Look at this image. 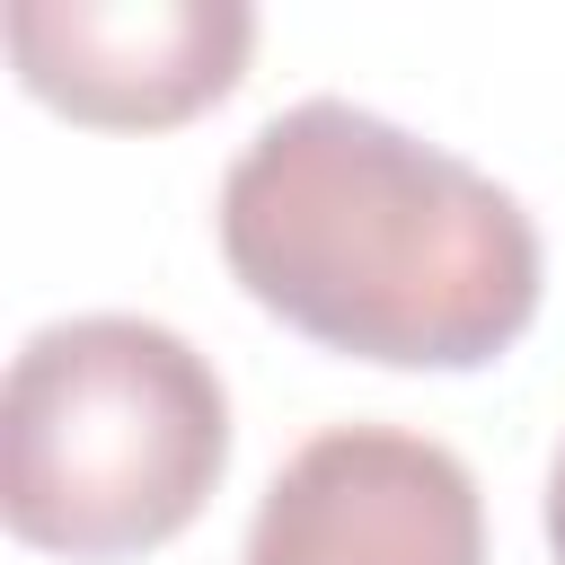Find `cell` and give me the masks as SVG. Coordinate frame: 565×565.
<instances>
[{
	"mask_svg": "<svg viewBox=\"0 0 565 565\" xmlns=\"http://www.w3.org/2000/svg\"><path fill=\"white\" fill-rule=\"evenodd\" d=\"M212 221L247 300L388 371H477L539 318L521 194L353 97L274 106L221 168Z\"/></svg>",
	"mask_w": 565,
	"mask_h": 565,
	"instance_id": "cell-1",
	"label": "cell"
},
{
	"mask_svg": "<svg viewBox=\"0 0 565 565\" xmlns=\"http://www.w3.org/2000/svg\"><path fill=\"white\" fill-rule=\"evenodd\" d=\"M230 468V388L168 318L79 309L9 353L0 512L53 556H141L177 539Z\"/></svg>",
	"mask_w": 565,
	"mask_h": 565,
	"instance_id": "cell-2",
	"label": "cell"
},
{
	"mask_svg": "<svg viewBox=\"0 0 565 565\" xmlns=\"http://www.w3.org/2000/svg\"><path fill=\"white\" fill-rule=\"evenodd\" d=\"M238 565H486L477 468L415 424H327L256 494Z\"/></svg>",
	"mask_w": 565,
	"mask_h": 565,
	"instance_id": "cell-3",
	"label": "cell"
},
{
	"mask_svg": "<svg viewBox=\"0 0 565 565\" xmlns=\"http://www.w3.org/2000/svg\"><path fill=\"white\" fill-rule=\"evenodd\" d=\"M18 79L79 124H177L212 106L256 44L247 0H9Z\"/></svg>",
	"mask_w": 565,
	"mask_h": 565,
	"instance_id": "cell-4",
	"label": "cell"
},
{
	"mask_svg": "<svg viewBox=\"0 0 565 565\" xmlns=\"http://www.w3.org/2000/svg\"><path fill=\"white\" fill-rule=\"evenodd\" d=\"M547 556L565 565V450H556V468H547Z\"/></svg>",
	"mask_w": 565,
	"mask_h": 565,
	"instance_id": "cell-5",
	"label": "cell"
}]
</instances>
